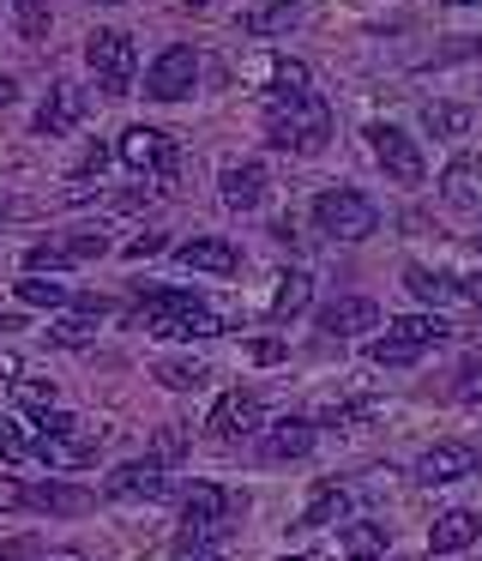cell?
Here are the masks:
<instances>
[{"instance_id":"1","label":"cell","mask_w":482,"mask_h":561,"mask_svg":"<svg viewBox=\"0 0 482 561\" xmlns=\"http://www.w3.org/2000/svg\"><path fill=\"white\" fill-rule=\"evenodd\" d=\"M265 134H272L277 151L313 158V151H325V139H332V110H325V98H313V91H289V98L265 103Z\"/></svg>"},{"instance_id":"2","label":"cell","mask_w":482,"mask_h":561,"mask_svg":"<svg viewBox=\"0 0 482 561\" xmlns=\"http://www.w3.org/2000/svg\"><path fill=\"white\" fill-rule=\"evenodd\" d=\"M313 224H320V236H337V242H368L380 211H374V199L356 194V187H320Z\"/></svg>"},{"instance_id":"3","label":"cell","mask_w":482,"mask_h":561,"mask_svg":"<svg viewBox=\"0 0 482 561\" xmlns=\"http://www.w3.org/2000/svg\"><path fill=\"white\" fill-rule=\"evenodd\" d=\"M84 61H91L96 85H103L108 98H127V91H133L139 55H133V37H127V31H91V37H84Z\"/></svg>"},{"instance_id":"4","label":"cell","mask_w":482,"mask_h":561,"mask_svg":"<svg viewBox=\"0 0 482 561\" xmlns=\"http://www.w3.org/2000/svg\"><path fill=\"white\" fill-rule=\"evenodd\" d=\"M241 513V495H229V489H217V483H193L187 495H181V549L187 543H211L217 531H223V519H236Z\"/></svg>"},{"instance_id":"5","label":"cell","mask_w":482,"mask_h":561,"mask_svg":"<svg viewBox=\"0 0 482 561\" xmlns=\"http://www.w3.org/2000/svg\"><path fill=\"white\" fill-rule=\"evenodd\" d=\"M115 158L127 163V170H139V175H157V182H175V170H181V146L169 134H157V127H127L120 134V146H115Z\"/></svg>"},{"instance_id":"6","label":"cell","mask_w":482,"mask_h":561,"mask_svg":"<svg viewBox=\"0 0 482 561\" xmlns=\"http://www.w3.org/2000/svg\"><path fill=\"white\" fill-rule=\"evenodd\" d=\"M103 428H67V435H43L36 428L31 435V459H43L48 471H84V465H96V453H103Z\"/></svg>"},{"instance_id":"7","label":"cell","mask_w":482,"mask_h":561,"mask_svg":"<svg viewBox=\"0 0 482 561\" xmlns=\"http://www.w3.org/2000/svg\"><path fill=\"white\" fill-rule=\"evenodd\" d=\"M193 85H199V55H193L187 43H169L151 61V73H145V98L151 103H181Z\"/></svg>"},{"instance_id":"8","label":"cell","mask_w":482,"mask_h":561,"mask_svg":"<svg viewBox=\"0 0 482 561\" xmlns=\"http://www.w3.org/2000/svg\"><path fill=\"white\" fill-rule=\"evenodd\" d=\"M368 146H374V163H380L392 182L404 187H422V175H428V163H422V146L410 134H398V127H368Z\"/></svg>"},{"instance_id":"9","label":"cell","mask_w":482,"mask_h":561,"mask_svg":"<svg viewBox=\"0 0 482 561\" xmlns=\"http://www.w3.org/2000/svg\"><path fill=\"white\" fill-rule=\"evenodd\" d=\"M477 471H482V447H470V440H434V447L416 459V477L428 489L464 483V477H477Z\"/></svg>"},{"instance_id":"10","label":"cell","mask_w":482,"mask_h":561,"mask_svg":"<svg viewBox=\"0 0 482 561\" xmlns=\"http://www.w3.org/2000/svg\"><path fill=\"white\" fill-rule=\"evenodd\" d=\"M103 489L115 501H163L169 489H175V477H169L157 459H133V465H115V471L103 477Z\"/></svg>"},{"instance_id":"11","label":"cell","mask_w":482,"mask_h":561,"mask_svg":"<svg viewBox=\"0 0 482 561\" xmlns=\"http://www.w3.org/2000/svg\"><path fill=\"white\" fill-rule=\"evenodd\" d=\"M145 314H151V339H217V332H223V320L211 314V308L205 302H187V308H145Z\"/></svg>"},{"instance_id":"12","label":"cell","mask_w":482,"mask_h":561,"mask_svg":"<svg viewBox=\"0 0 482 561\" xmlns=\"http://www.w3.org/2000/svg\"><path fill=\"white\" fill-rule=\"evenodd\" d=\"M211 435H223V440H236V435H260L265 428V404H260V392H248V387H236V392H223V399L211 404Z\"/></svg>"},{"instance_id":"13","label":"cell","mask_w":482,"mask_h":561,"mask_svg":"<svg viewBox=\"0 0 482 561\" xmlns=\"http://www.w3.org/2000/svg\"><path fill=\"white\" fill-rule=\"evenodd\" d=\"M374 327H380V308L368 296H337V302L320 308V332H332V339H356V332H374Z\"/></svg>"},{"instance_id":"14","label":"cell","mask_w":482,"mask_h":561,"mask_svg":"<svg viewBox=\"0 0 482 561\" xmlns=\"http://www.w3.org/2000/svg\"><path fill=\"white\" fill-rule=\"evenodd\" d=\"M175 260H181L187 272H211V278H229V272L241 266L236 242H223V236H193V242L175 248Z\"/></svg>"},{"instance_id":"15","label":"cell","mask_w":482,"mask_h":561,"mask_svg":"<svg viewBox=\"0 0 482 561\" xmlns=\"http://www.w3.org/2000/svg\"><path fill=\"white\" fill-rule=\"evenodd\" d=\"M79 122H84V91L79 85H55L43 98V110H36V134H48V139L72 134Z\"/></svg>"},{"instance_id":"16","label":"cell","mask_w":482,"mask_h":561,"mask_svg":"<svg viewBox=\"0 0 482 561\" xmlns=\"http://www.w3.org/2000/svg\"><path fill=\"white\" fill-rule=\"evenodd\" d=\"M477 537H482V519L470 507H452L428 525V556H458V549H470Z\"/></svg>"},{"instance_id":"17","label":"cell","mask_w":482,"mask_h":561,"mask_svg":"<svg viewBox=\"0 0 482 561\" xmlns=\"http://www.w3.org/2000/svg\"><path fill=\"white\" fill-rule=\"evenodd\" d=\"M217 187H223V206L229 211H253L265 199V170L260 163H223V175H217Z\"/></svg>"},{"instance_id":"18","label":"cell","mask_w":482,"mask_h":561,"mask_svg":"<svg viewBox=\"0 0 482 561\" xmlns=\"http://www.w3.org/2000/svg\"><path fill=\"white\" fill-rule=\"evenodd\" d=\"M313 440H320V435H313L308 416H284V423L265 428V453H272V459H308Z\"/></svg>"},{"instance_id":"19","label":"cell","mask_w":482,"mask_h":561,"mask_svg":"<svg viewBox=\"0 0 482 561\" xmlns=\"http://www.w3.org/2000/svg\"><path fill=\"white\" fill-rule=\"evenodd\" d=\"M296 19H301V0H260V7L241 13V37H277V31H289Z\"/></svg>"},{"instance_id":"20","label":"cell","mask_w":482,"mask_h":561,"mask_svg":"<svg viewBox=\"0 0 482 561\" xmlns=\"http://www.w3.org/2000/svg\"><path fill=\"white\" fill-rule=\"evenodd\" d=\"M446 320L440 314H398L392 327H386V339H398V344H410V351H434V344L446 339Z\"/></svg>"},{"instance_id":"21","label":"cell","mask_w":482,"mask_h":561,"mask_svg":"<svg viewBox=\"0 0 482 561\" xmlns=\"http://www.w3.org/2000/svg\"><path fill=\"white\" fill-rule=\"evenodd\" d=\"M349 513V489L344 483H320L308 501V513H301V531H325V525H337Z\"/></svg>"},{"instance_id":"22","label":"cell","mask_w":482,"mask_h":561,"mask_svg":"<svg viewBox=\"0 0 482 561\" xmlns=\"http://www.w3.org/2000/svg\"><path fill=\"white\" fill-rule=\"evenodd\" d=\"M277 290H272V320H296L301 308L313 302V278L308 272H277Z\"/></svg>"},{"instance_id":"23","label":"cell","mask_w":482,"mask_h":561,"mask_svg":"<svg viewBox=\"0 0 482 561\" xmlns=\"http://www.w3.org/2000/svg\"><path fill=\"white\" fill-rule=\"evenodd\" d=\"M477 182H482V170L470 158H458L452 170L440 175V194H446V206H458V211H470V206H482V194H477Z\"/></svg>"},{"instance_id":"24","label":"cell","mask_w":482,"mask_h":561,"mask_svg":"<svg viewBox=\"0 0 482 561\" xmlns=\"http://www.w3.org/2000/svg\"><path fill=\"white\" fill-rule=\"evenodd\" d=\"M404 284H410V296L428 302V308H440V302H452V296H458V278H440V272H428V266H410Z\"/></svg>"},{"instance_id":"25","label":"cell","mask_w":482,"mask_h":561,"mask_svg":"<svg viewBox=\"0 0 482 561\" xmlns=\"http://www.w3.org/2000/svg\"><path fill=\"white\" fill-rule=\"evenodd\" d=\"M31 507H43V513H84V507H91V489L43 483V489H31Z\"/></svg>"},{"instance_id":"26","label":"cell","mask_w":482,"mask_h":561,"mask_svg":"<svg viewBox=\"0 0 482 561\" xmlns=\"http://www.w3.org/2000/svg\"><path fill=\"white\" fill-rule=\"evenodd\" d=\"M19 302H31V308H67L72 290H67V284H55V278H43V272H24V278H19Z\"/></svg>"},{"instance_id":"27","label":"cell","mask_w":482,"mask_h":561,"mask_svg":"<svg viewBox=\"0 0 482 561\" xmlns=\"http://www.w3.org/2000/svg\"><path fill=\"white\" fill-rule=\"evenodd\" d=\"M422 127H428L434 139H458L470 127V110L464 103H428V110H422Z\"/></svg>"},{"instance_id":"28","label":"cell","mask_w":482,"mask_h":561,"mask_svg":"<svg viewBox=\"0 0 482 561\" xmlns=\"http://www.w3.org/2000/svg\"><path fill=\"white\" fill-rule=\"evenodd\" d=\"M157 380H163L169 392H193V387H205V363H193V356H169V363H157Z\"/></svg>"},{"instance_id":"29","label":"cell","mask_w":482,"mask_h":561,"mask_svg":"<svg viewBox=\"0 0 482 561\" xmlns=\"http://www.w3.org/2000/svg\"><path fill=\"white\" fill-rule=\"evenodd\" d=\"M60 254H67V266H79V260H103L108 254V230H72L67 242H60Z\"/></svg>"},{"instance_id":"30","label":"cell","mask_w":482,"mask_h":561,"mask_svg":"<svg viewBox=\"0 0 482 561\" xmlns=\"http://www.w3.org/2000/svg\"><path fill=\"white\" fill-rule=\"evenodd\" d=\"M12 25H19L24 43H48V7L43 0H19V7H12Z\"/></svg>"},{"instance_id":"31","label":"cell","mask_w":482,"mask_h":561,"mask_svg":"<svg viewBox=\"0 0 482 561\" xmlns=\"http://www.w3.org/2000/svg\"><path fill=\"white\" fill-rule=\"evenodd\" d=\"M12 399H19V411L43 416V411H55L60 392H55V380H12Z\"/></svg>"},{"instance_id":"32","label":"cell","mask_w":482,"mask_h":561,"mask_svg":"<svg viewBox=\"0 0 482 561\" xmlns=\"http://www.w3.org/2000/svg\"><path fill=\"white\" fill-rule=\"evenodd\" d=\"M452 399H458V404H482V356H464V363H458Z\"/></svg>"},{"instance_id":"33","label":"cell","mask_w":482,"mask_h":561,"mask_svg":"<svg viewBox=\"0 0 482 561\" xmlns=\"http://www.w3.org/2000/svg\"><path fill=\"white\" fill-rule=\"evenodd\" d=\"M265 79H272V98L308 91V67H301V61H272V67H265Z\"/></svg>"},{"instance_id":"34","label":"cell","mask_w":482,"mask_h":561,"mask_svg":"<svg viewBox=\"0 0 482 561\" xmlns=\"http://www.w3.org/2000/svg\"><path fill=\"white\" fill-rule=\"evenodd\" d=\"M91 332H96V314H67V320H55V327H48V339L55 344H91Z\"/></svg>"},{"instance_id":"35","label":"cell","mask_w":482,"mask_h":561,"mask_svg":"<svg viewBox=\"0 0 482 561\" xmlns=\"http://www.w3.org/2000/svg\"><path fill=\"white\" fill-rule=\"evenodd\" d=\"M368 356H374L380 368H404V363H416L422 351H410V344H398V339H374V344H368Z\"/></svg>"},{"instance_id":"36","label":"cell","mask_w":482,"mask_h":561,"mask_svg":"<svg viewBox=\"0 0 482 561\" xmlns=\"http://www.w3.org/2000/svg\"><path fill=\"white\" fill-rule=\"evenodd\" d=\"M380 543H386V525H368V519L349 525V556H380Z\"/></svg>"},{"instance_id":"37","label":"cell","mask_w":482,"mask_h":561,"mask_svg":"<svg viewBox=\"0 0 482 561\" xmlns=\"http://www.w3.org/2000/svg\"><path fill=\"white\" fill-rule=\"evenodd\" d=\"M181 453H187V428H181V423H169V428H163V435H157V447H151V459H157V465H175V459H181Z\"/></svg>"},{"instance_id":"38","label":"cell","mask_w":482,"mask_h":561,"mask_svg":"<svg viewBox=\"0 0 482 561\" xmlns=\"http://www.w3.org/2000/svg\"><path fill=\"white\" fill-rule=\"evenodd\" d=\"M67 266V254H60V242H36L31 254H24V272H60Z\"/></svg>"},{"instance_id":"39","label":"cell","mask_w":482,"mask_h":561,"mask_svg":"<svg viewBox=\"0 0 482 561\" xmlns=\"http://www.w3.org/2000/svg\"><path fill=\"white\" fill-rule=\"evenodd\" d=\"M0 459H31V435L19 423H0Z\"/></svg>"},{"instance_id":"40","label":"cell","mask_w":482,"mask_h":561,"mask_svg":"<svg viewBox=\"0 0 482 561\" xmlns=\"http://www.w3.org/2000/svg\"><path fill=\"white\" fill-rule=\"evenodd\" d=\"M31 507V483H19V477H0V513H19Z\"/></svg>"},{"instance_id":"41","label":"cell","mask_w":482,"mask_h":561,"mask_svg":"<svg viewBox=\"0 0 482 561\" xmlns=\"http://www.w3.org/2000/svg\"><path fill=\"white\" fill-rule=\"evenodd\" d=\"M248 356H253V363H277V356H284V339H253Z\"/></svg>"},{"instance_id":"42","label":"cell","mask_w":482,"mask_h":561,"mask_svg":"<svg viewBox=\"0 0 482 561\" xmlns=\"http://www.w3.org/2000/svg\"><path fill=\"white\" fill-rule=\"evenodd\" d=\"M163 236H139V242H127V260H151V254H163Z\"/></svg>"},{"instance_id":"43","label":"cell","mask_w":482,"mask_h":561,"mask_svg":"<svg viewBox=\"0 0 482 561\" xmlns=\"http://www.w3.org/2000/svg\"><path fill=\"white\" fill-rule=\"evenodd\" d=\"M24 375V363H19V356H12V351H0V387H12V380H19Z\"/></svg>"},{"instance_id":"44","label":"cell","mask_w":482,"mask_h":561,"mask_svg":"<svg viewBox=\"0 0 482 561\" xmlns=\"http://www.w3.org/2000/svg\"><path fill=\"white\" fill-rule=\"evenodd\" d=\"M458 296H464V302H477V308H482V272H470V278H458Z\"/></svg>"},{"instance_id":"45","label":"cell","mask_w":482,"mask_h":561,"mask_svg":"<svg viewBox=\"0 0 482 561\" xmlns=\"http://www.w3.org/2000/svg\"><path fill=\"white\" fill-rule=\"evenodd\" d=\"M175 561H223V556H217V549L211 543H187V549H181V556Z\"/></svg>"},{"instance_id":"46","label":"cell","mask_w":482,"mask_h":561,"mask_svg":"<svg viewBox=\"0 0 482 561\" xmlns=\"http://www.w3.org/2000/svg\"><path fill=\"white\" fill-rule=\"evenodd\" d=\"M108 158H115V151H108V146H91V151H84V175H96V170H103Z\"/></svg>"},{"instance_id":"47","label":"cell","mask_w":482,"mask_h":561,"mask_svg":"<svg viewBox=\"0 0 482 561\" xmlns=\"http://www.w3.org/2000/svg\"><path fill=\"white\" fill-rule=\"evenodd\" d=\"M12 98H19V79H12V73H0V110H7Z\"/></svg>"},{"instance_id":"48","label":"cell","mask_w":482,"mask_h":561,"mask_svg":"<svg viewBox=\"0 0 482 561\" xmlns=\"http://www.w3.org/2000/svg\"><path fill=\"white\" fill-rule=\"evenodd\" d=\"M24 556H31V549H24V543H12V549H0V561H24Z\"/></svg>"},{"instance_id":"49","label":"cell","mask_w":482,"mask_h":561,"mask_svg":"<svg viewBox=\"0 0 482 561\" xmlns=\"http://www.w3.org/2000/svg\"><path fill=\"white\" fill-rule=\"evenodd\" d=\"M175 7H187V13H199V7H211V0H175Z\"/></svg>"},{"instance_id":"50","label":"cell","mask_w":482,"mask_h":561,"mask_svg":"<svg viewBox=\"0 0 482 561\" xmlns=\"http://www.w3.org/2000/svg\"><path fill=\"white\" fill-rule=\"evenodd\" d=\"M349 561H386V556H349Z\"/></svg>"},{"instance_id":"51","label":"cell","mask_w":482,"mask_h":561,"mask_svg":"<svg viewBox=\"0 0 482 561\" xmlns=\"http://www.w3.org/2000/svg\"><path fill=\"white\" fill-rule=\"evenodd\" d=\"M48 561H79V556H48Z\"/></svg>"},{"instance_id":"52","label":"cell","mask_w":482,"mask_h":561,"mask_svg":"<svg viewBox=\"0 0 482 561\" xmlns=\"http://www.w3.org/2000/svg\"><path fill=\"white\" fill-rule=\"evenodd\" d=\"M96 7H120V0H96Z\"/></svg>"},{"instance_id":"53","label":"cell","mask_w":482,"mask_h":561,"mask_svg":"<svg viewBox=\"0 0 482 561\" xmlns=\"http://www.w3.org/2000/svg\"><path fill=\"white\" fill-rule=\"evenodd\" d=\"M464 7H482V0H464Z\"/></svg>"},{"instance_id":"54","label":"cell","mask_w":482,"mask_h":561,"mask_svg":"<svg viewBox=\"0 0 482 561\" xmlns=\"http://www.w3.org/2000/svg\"><path fill=\"white\" fill-rule=\"evenodd\" d=\"M477 170H482V163H477Z\"/></svg>"},{"instance_id":"55","label":"cell","mask_w":482,"mask_h":561,"mask_svg":"<svg viewBox=\"0 0 482 561\" xmlns=\"http://www.w3.org/2000/svg\"><path fill=\"white\" fill-rule=\"evenodd\" d=\"M477 242H482V236H477Z\"/></svg>"}]
</instances>
